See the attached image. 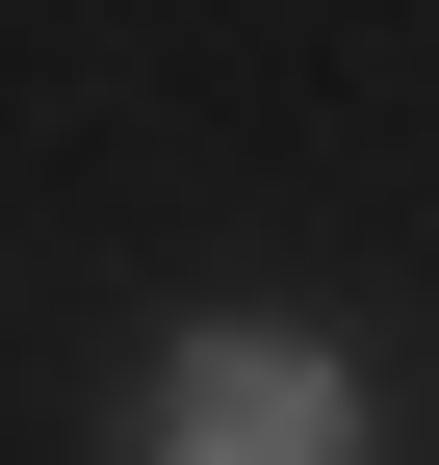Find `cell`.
Segmentation results:
<instances>
[{
    "mask_svg": "<svg viewBox=\"0 0 439 465\" xmlns=\"http://www.w3.org/2000/svg\"><path fill=\"white\" fill-rule=\"evenodd\" d=\"M103 465H388V414H362V362L310 311H181L130 362V414H103Z\"/></svg>",
    "mask_w": 439,
    "mask_h": 465,
    "instance_id": "6da1fadb",
    "label": "cell"
}]
</instances>
